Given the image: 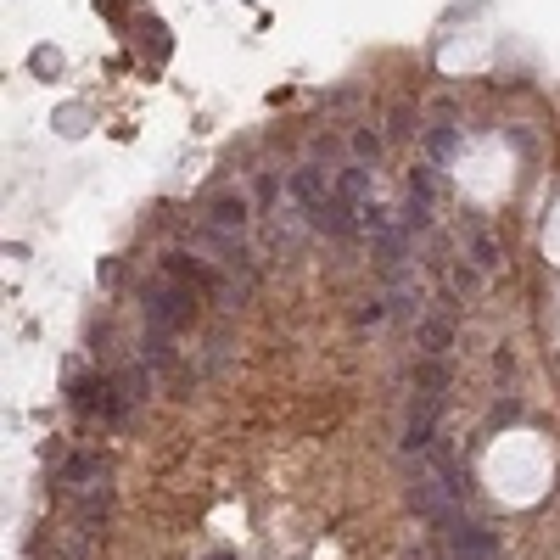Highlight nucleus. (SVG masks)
<instances>
[{
  "instance_id": "obj_1",
  "label": "nucleus",
  "mask_w": 560,
  "mask_h": 560,
  "mask_svg": "<svg viewBox=\"0 0 560 560\" xmlns=\"http://www.w3.org/2000/svg\"><path fill=\"white\" fill-rule=\"evenodd\" d=\"M191 314H196V292H191V280H180V275H163V280H152L146 286V325L152 331H180V325H191Z\"/></svg>"
},
{
  "instance_id": "obj_2",
  "label": "nucleus",
  "mask_w": 560,
  "mask_h": 560,
  "mask_svg": "<svg viewBox=\"0 0 560 560\" xmlns=\"http://www.w3.org/2000/svg\"><path fill=\"white\" fill-rule=\"evenodd\" d=\"M454 560H499V532L476 527V521H460V527H454Z\"/></svg>"
},
{
  "instance_id": "obj_3",
  "label": "nucleus",
  "mask_w": 560,
  "mask_h": 560,
  "mask_svg": "<svg viewBox=\"0 0 560 560\" xmlns=\"http://www.w3.org/2000/svg\"><path fill=\"white\" fill-rule=\"evenodd\" d=\"M292 196L303 202V213H308V219H314V213H320L325 202L336 196V185H325V174H320V168H314V163H303V168L292 174Z\"/></svg>"
},
{
  "instance_id": "obj_4",
  "label": "nucleus",
  "mask_w": 560,
  "mask_h": 560,
  "mask_svg": "<svg viewBox=\"0 0 560 560\" xmlns=\"http://www.w3.org/2000/svg\"><path fill=\"white\" fill-rule=\"evenodd\" d=\"M443 387H448V370L437 359H426V364H415V392H420V404L415 409H426V415H437L443 409Z\"/></svg>"
},
{
  "instance_id": "obj_5",
  "label": "nucleus",
  "mask_w": 560,
  "mask_h": 560,
  "mask_svg": "<svg viewBox=\"0 0 560 560\" xmlns=\"http://www.w3.org/2000/svg\"><path fill=\"white\" fill-rule=\"evenodd\" d=\"M415 342L426 359H443L448 348H454V320H443V314H426V320L415 325Z\"/></svg>"
},
{
  "instance_id": "obj_6",
  "label": "nucleus",
  "mask_w": 560,
  "mask_h": 560,
  "mask_svg": "<svg viewBox=\"0 0 560 560\" xmlns=\"http://www.w3.org/2000/svg\"><path fill=\"white\" fill-rule=\"evenodd\" d=\"M208 224H213V236H241V230H247V202H241V196H219V202H213L208 208Z\"/></svg>"
},
{
  "instance_id": "obj_7",
  "label": "nucleus",
  "mask_w": 560,
  "mask_h": 560,
  "mask_svg": "<svg viewBox=\"0 0 560 560\" xmlns=\"http://www.w3.org/2000/svg\"><path fill=\"white\" fill-rule=\"evenodd\" d=\"M420 146H426V163H448L460 152V124H432L420 135Z\"/></svg>"
},
{
  "instance_id": "obj_8",
  "label": "nucleus",
  "mask_w": 560,
  "mask_h": 560,
  "mask_svg": "<svg viewBox=\"0 0 560 560\" xmlns=\"http://www.w3.org/2000/svg\"><path fill=\"white\" fill-rule=\"evenodd\" d=\"M336 191H342V196H348V202H353V208H370V168H364V163H353V168H342V174H336Z\"/></svg>"
},
{
  "instance_id": "obj_9",
  "label": "nucleus",
  "mask_w": 560,
  "mask_h": 560,
  "mask_svg": "<svg viewBox=\"0 0 560 560\" xmlns=\"http://www.w3.org/2000/svg\"><path fill=\"white\" fill-rule=\"evenodd\" d=\"M96 476H101V465L90 460V454H79V460H68V465H62V482H68V488H90Z\"/></svg>"
},
{
  "instance_id": "obj_10",
  "label": "nucleus",
  "mask_w": 560,
  "mask_h": 560,
  "mask_svg": "<svg viewBox=\"0 0 560 560\" xmlns=\"http://www.w3.org/2000/svg\"><path fill=\"white\" fill-rule=\"evenodd\" d=\"M409 196H415V202H437V163H420L415 174H409Z\"/></svg>"
},
{
  "instance_id": "obj_11",
  "label": "nucleus",
  "mask_w": 560,
  "mask_h": 560,
  "mask_svg": "<svg viewBox=\"0 0 560 560\" xmlns=\"http://www.w3.org/2000/svg\"><path fill=\"white\" fill-rule=\"evenodd\" d=\"M471 258H476V269H493V264H499V241H493L488 230H476V224H471Z\"/></svg>"
},
{
  "instance_id": "obj_12",
  "label": "nucleus",
  "mask_w": 560,
  "mask_h": 560,
  "mask_svg": "<svg viewBox=\"0 0 560 560\" xmlns=\"http://www.w3.org/2000/svg\"><path fill=\"white\" fill-rule=\"evenodd\" d=\"M146 387H152V376H146V364H129L124 376H118V392H124L129 404H135V398H146Z\"/></svg>"
},
{
  "instance_id": "obj_13",
  "label": "nucleus",
  "mask_w": 560,
  "mask_h": 560,
  "mask_svg": "<svg viewBox=\"0 0 560 560\" xmlns=\"http://www.w3.org/2000/svg\"><path fill=\"white\" fill-rule=\"evenodd\" d=\"M140 348H146V359H152V364H168V359H174V342H168V331H152L146 342H140Z\"/></svg>"
},
{
  "instance_id": "obj_14",
  "label": "nucleus",
  "mask_w": 560,
  "mask_h": 560,
  "mask_svg": "<svg viewBox=\"0 0 560 560\" xmlns=\"http://www.w3.org/2000/svg\"><path fill=\"white\" fill-rule=\"evenodd\" d=\"M353 152H359L364 163H376V157H381V140L370 135V129H359V135H353Z\"/></svg>"
},
{
  "instance_id": "obj_15",
  "label": "nucleus",
  "mask_w": 560,
  "mask_h": 560,
  "mask_svg": "<svg viewBox=\"0 0 560 560\" xmlns=\"http://www.w3.org/2000/svg\"><path fill=\"white\" fill-rule=\"evenodd\" d=\"M387 308H381V297H364V308H359V325H376Z\"/></svg>"
},
{
  "instance_id": "obj_16",
  "label": "nucleus",
  "mask_w": 560,
  "mask_h": 560,
  "mask_svg": "<svg viewBox=\"0 0 560 560\" xmlns=\"http://www.w3.org/2000/svg\"><path fill=\"white\" fill-rule=\"evenodd\" d=\"M409 560H437V555H432V549H415V555H409Z\"/></svg>"
},
{
  "instance_id": "obj_17",
  "label": "nucleus",
  "mask_w": 560,
  "mask_h": 560,
  "mask_svg": "<svg viewBox=\"0 0 560 560\" xmlns=\"http://www.w3.org/2000/svg\"><path fill=\"white\" fill-rule=\"evenodd\" d=\"M213 560H236V555H213Z\"/></svg>"
}]
</instances>
